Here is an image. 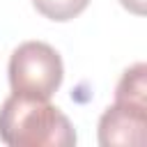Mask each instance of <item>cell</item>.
<instances>
[{"mask_svg":"<svg viewBox=\"0 0 147 147\" xmlns=\"http://www.w3.org/2000/svg\"><path fill=\"white\" fill-rule=\"evenodd\" d=\"M62 57L46 41H23L9 57L11 92L51 99L62 83Z\"/></svg>","mask_w":147,"mask_h":147,"instance_id":"obj_2","label":"cell"},{"mask_svg":"<svg viewBox=\"0 0 147 147\" xmlns=\"http://www.w3.org/2000/svg\"><path fill=\"white\" fill-rule=\"evenodd\" d=\"M32 5L51 21H71L90 5V0H32Z\"/></svg>","mask_w":147,"mask_h":147,"instance_id":"obj_5","label":"cell"},{"mask_svg":"<svg viewBox=\"0 0 147 147\" xmlns=\"http://www.w3.org/2000/svg\"><path fill=\"white\" fill-rule=\"evenodd\" d=\"M129 11H133V14H138V16H142L145 14V0H119Z\"/></svg>","mask_w":147,"mask_h":147,"instance_id":"obj_6","label":"cell"},{"mask_svg":"<svg viewBox=\"0 0 147 147\" xmlns=\"http://www.w3.org/2000/svg\"><path fill=\"white\" fill-rule=\"evenodd\" d=\"M147 67L142 62L129 67L115 90V101H129V103H140L147 106V80H145Z\"/></svg>","mask_w":147,"mask_h":147,"instance_id":"obj_4","label":"cell"},{"mask_svg":"<svg viewBox=\"0 0 147 147\" xmlns=\"http://www.w3.org/2000/svg\"><path fill=\"white\" fill-rule=\"evenodd\" d=\"M147 138V106L115 101L99 119V145H145Z\"/></svg>","mask_w":147,"mask_h":147,"instance_id":"obj_3","label":"cell"},{"mask_svg":"<svg viewBox=\"0 0 147 147\" xmlns=\"http://www.w3.org/2000/svg\"><path fill=\"white\" fill-rule=\"evenodd\" d=\"M0 140L9 147H71L76 131L48 99L11 92L0 108Z\"/></svg>","mask_w":147,"mask_h":147,"instance_id":"obj_1","label":"cell"}]
</instances>
